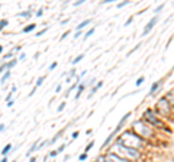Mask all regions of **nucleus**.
<instances>
[{
    "label": "nucleus",
    "mask_w": 174,
    "mask_h": 162,
    "mask_svg": "<svg viewBox=\"0 0 174 162\" xmlns=\"http://www.w3.org/2000/svg\"><path fill=\"white\" fill-rule=\"evenodd\" d=\"M119 145L136 150L141 145H142V141H141L139 136H136V135H135L134 132H125V133L119 137Z\"/></svg>",
    "instance_id": "f257e3e1"
},
{
    "label": "nucleus",
    "mask_w": 174,
    "mask_h": 162,
    "mask_svg": "<svg viewBox=\"0 0 174 162\" xmlns=\"http://www.w3.org/2000/svg\"><path fill=\"white\" fill-rule=\"evenodd\" d=\"M115 152H116L115 155L122 158V159H125V161H128V159H138L139 158V152L138 150L126 148V146H122L119 143L115 146Z\"/></svg>",
    "instance_id": "f03ea898"
},
{
    "label": "nucleus",
    "mask_w": 174,
    "mask_h": 162,
    "mask_svg": "<svg viewBox=\"0 0 174 162\" xmlns=\"http://www.w3.org/2000/svg\"><path fill=\"white\" fill-rule=\"evenodd\" d=\"M132 127L135 129V132H138V133H141L142 136H151L152 135V130L149 129L148 126H144V122L141 120V122H135L134 124H132Z\"/></svg>",
    "instance_id": "7ed1b4c3"
},
{
    "label": "nucleus",
    "mask_w": 174,
    "mask_h": 162,
    "mask_svg": "<svg viewBox=\"0 0 174 162\" xmlns=\"http://www.w3.org/2000/svg\"><path fill=\"white\" fill-rule=\"evenodd\" d=\"M129 116H131V113H126L125 116L122 117V120H121V122H119V123H118V126H116V129L113 130V133H110V135H109V137H107L106 141H105V143H103V146H107V145L110 143V141H112L115 135H116V133H118V132H119V130L122 129V126L125 124V122H126V120H128V117H129Z\"/></svg>",
    "instance_id": "20e7f679"
},
{
    "label": "nucleus",
    "mask_w": 174,
    "mask_h": 162,
    "mask_svg": "<svg viewBox=\"0 0 174 162\" xmlns=\"http://www.w3.org/2000/svg\"><path fill=\"white\" fill-rule=\"evenodd\" d=\"M144 117L147 119L148 122H151V123L154 124V126H160V127H164L162 122H161L160 119H157V117H155V114L152 113V110H147L145 113H144Z\"/></svg>",
    "instance_id": "39448f33"
},
{
    "label": "nucleus",
    "mask_w": 174,
    "mask_h": 162,
    "mask_svg": "<svg viewBox=\"0 0 174 162\" xmlns=\"http://www.w3.org/2000/svg\"><path fill=\"white\" fill-rule=\"evenodd\" d=\"M168 106V100L167 98H161L160 101H158V111H160L162 116H167L168 113H170V107H166Z\"/></svg>",
    "instance_id": "423d86ee"
},
{
    "label": "nucleus",
    "mask_w": 174,
    "mask_h": 162,
    "mask_svg": "<svg viewBox=\"0 0 174 162\" xmlns=\"http://www.w3.org/2000/svg\"><path fill=\"white\" fill-rule=\"evenodd\" d=\"M157 22H158V16H154L152 19H151L149 22H148V25L145 26V29H144V32H142V35H144V36H145V35H148V33L151 32V29H152V28L155 26V23H157Z\"/></svg>",
    "instance_id": "0eeeda50"
},
{
    "label": "nucleus",
    "mask_w": 174,
    "mask_h": 162,
    "mask_svg": "<svg viewBox=\"0 0 174 162\" xmlns=\"http://www.w3.org/2000/svg\"><path fill=\"white\" fill-rule=\"evenodd\" d=\"M105 161L106 162H129V161H125V159L119 158V156H116L115 154H112V155H106L105 156Z\"/></svg>",
    "instance_id": "6e6552de"
},
{
    "label": "nucleus",
    "mask_w": 174,
    "mask_h": 162,
    "mask_svg": "<svg viewBox=\"0 0 174 162\" xmlns=\"http://www.w3.org/2000/svg\"><path fill=\"white\" fill-rule=\"evenodd\" d=\"M15 64H16V59L10 61V62H7V64H5V65H2V67H0V74L5 71V70H9V68H12V67H13Z\"/></svg>",
    "instance_id": "1a4fd4ad"
},
{
    "label": "nucleus",
    "mask_w": 174,
    "mask_h": 162,
    "mask_svg": "<svg viewBox=\"0 0 174 162\" xmlns=\"http://www.w3.org/2000/svg\"><path fill=\"white\" fill-rule=\"evenodd\" d=\"M102 85H103V83H102V81H99V83H97V84H96V87H94L93 90H92V93H90V94H89V97H92V96H93L94 93H96V91L99 90V88H100Z\"/></svg>",
    "instance_id": "9d476101"
},
{
    "label": "nucleus",
    "mask_w": 174,
    "mask_h": 162,
    "mask_svg": "<svg viewBox=\"0 0 174 162\" xmlns=\"http://www.w3.org/2000/svg\"><path fill=\"white\" fill-rule=\"evenodd\" d=\"M89 23H90V20H89V19H87V20H83L80 25L77 26V32H80V29H83V28H84V26H87Z\"/></svg>",
    "instance_id": "9b49d317"
},
{
    "label": "nucleus",
    "mask_w": 174,
    "mask_h": 162,
    "mask_svg": "<svg viewBox=\"0 0 174 162\" xmlns=\"http://www.w3.org/2000/svg\"><path fill=\"white\" fill-rule=\"evenodd\" d=\"M35 28H36V25H34V23H32V25H29V26H25V28H23V32H25V33L32 32V31H34Z\"/></svg>",
    "instance_id": "f8f14e48"
},
{
    "label": "nucleus",
    "mask_w": 174,
    "mask_h": 162,
    "mask_svg": "<svg viewBox=\"0 0 174 162\" xmlns=\"http://www.w3.org/2000/svg\"><path fill=\"white\" fill-rule=\"evenodd\" d=\"M10 149H12V145L9 143V145H6V146L3 148V150H2V155H5V156H6L7 154H9V150H10Z\"/></svg>",
    "instance_id": "ddd939ff"
},
{
    "label": "nucleus",
    "mask_w": 174,
    "mask_h": 162,
    "mask_svg": "<svg viewBox=\"0 0 174 162\" xmlns=\"http://www.w3.org/2000/svg\"><path fill=\"white\" fill-rule=\"evenodd\" d=\"M158 87H160V81H157V83H154V84H152V87H151V90H149V94H152V93H154V91L157 90Z\"/></svg>",
    "instance_id": "4468645a"
},
{
    "label": "nucleus",
    "mask_w": 174,
    "mask_h": 162,
    "mask_svg": "<svg viewBox=\"0 0 174 162\" xmlns=\"http://www.w3.org/2000/svg\"><path fill=\"white\" fill-rule=\"evenodd\" d=\"M62 132H64V130H61V132H58V133H57V135H55V136H54L52 139L49 141V143H55V142H57V139H58V137H60L61 135H62Z\"/></svg>",
    "instance_id": "2eb2a0df"
},
{
    "label": "nucleus",
    "mask_w": 174,
    "mask_h": 162,
    "mask_svg": "<svg viewBox=\"0 0 174 162\" xmlns=\"http://www.w3.org/2000/svg\"><path fill=\"white\" fill-rule=\"evenodd\" d=\"M9 77H10V71H7L6 74H5V75L2 77V80H0V83H2V84H3V83H6V80H7Z\"/></svg>",
    "instance_id": "dca6fc26"
},
{
    "label": "nucleus",
    "mask_w": 174,
    "mask_h": 162,
    "mask_svg": "<svg viewBox=\"0 0 174 162\" xmlns=\"http://www.w3.org/2000/svg\"><path fill=\"white\" fill-rule=\"evenodd\" d=\"M94 31H96L94 28H92L90 31H87V32H86V35H84V39H87V38H89V36H92V35H93V33H94Z\"/></svg>",
    "instance_id": "f3484780"
},
{
    "label": "nucleus",
    "mask_w": 174,
    "mask_h": 162,
    "mask_svg": "<svg viewBox=\"0 0 174 162\" xmlns=\"http://www.w3.org/2000/svg\"><path fill=\"white\" fill-rule=\"evenodd\" d=\"M83 57H84V55L81 54V55H79V57H75V58H74L73 61H71V62H73V64H77V62H80L81 59H83Z\"/></svg>",
    "instance_id": "a211bd4d"
},
{
    "label": "nucleus",
    "mask_w": 174,
    "mask_h": 162,
    "mask_svg": "<svg viewBox=\"0 0 174 162\" xmlns=\"http://www.w3.org/2000/svg\"><path fill=\"white\" fill-rule=\"evenodd\" d=\"M36 146H38V141H36V142L34 143V146H32V148L29 149V152H28V154H26V156H29V155H31V154H32V152H34V150L36 149Z\"/></svg>",
    "instance_id": "6ab92c4d"
},
{
    "label": "nucleus",
    "mask_w": 174,
    "mask_h": 162,
    "mask_svg": "<svg viewBox=\"0 0 174 162\" xmlns=\"http://www.w3.org/2000/svg\"><path fill=\"white\" fill-rule=\"evenodd\" d=\"M83 88H84V84H81L80 87H79V90H77V94H75V98H79L81 96V91H83Z\"/></svg>",
    "instance_id": "aec40b11"
},
{
    "label": "nucleus",
    "mask_w": 174,
    "mask_h": 162,
    "mask_svg": "<svg viewBox=\"0 0 174 162\" xmlns=\"http://www.w3.org/2000/svg\"><path fill=\"white\" fill-rule=\"evenodd\" d=\"M144 80H145V77H139L138 80H136V83H135V84H136L138 87H139V85L142 84V83H144Z\"/></svg>",
    "instance_id": "412c9836"
},
{
    "label": "nucleus",
    "mask_w": 174,
    "mask_h": 162,
    "mask_svg": "<svg viewBox=\"0 0 174 162\" xmlns=\"http://www.w3.org/2000/svg\"><path fill=\"white\" fill-rule=\"evenodd\" d=\"M44 80H45V77H39L38 80H36V87H39L42 83H44Z\"/></svg>",
    "instance_id": "4be33fe9"
},
{
    "label": "nucleus",
    "mask_w": 174,
    "mask_h": 162,
    "mask_svg": "<svg viewBox=\"0 0 174 162\" xmlns=\"http://www.w3.org/2000/svg\"><path fill=\"white\" fill-rule=\"evenodd\" d=\"M93 145H94V142H90V143H89V145H87V146H86V152H84V154H87L89 150L92 149V148H93Z\"/></svg>",
    "instance_id": "5701e85b"
},
{
    "label": "nucleus",
    "mask_w": 174,
    "mask_h": 162,
    "mask_svg": "<svg viewBox=\"0 0 174 162\" xmlns=\"http://www.w3.org/2000/svg\"><path fill=\"white\" fill-rule=\"evenodd\" d=\"M65 146H67V145H65V143H64V145H61L60 148H58V149H57V154H60V152H62V150L65 149Z\"/></svg>",
    "instance_id": "b1692460"
},
{
    "label": "nucleus",
    "mask_w": 174,
    "mask_h": 162,
    "mask_svg": "<svg viewBox=\"0 0 174 162\" xmlns=\"http://www.w3.org/2000/svg\"><path fill=\"white\" fill-rule=\"evenodd\" d=\"M19 16H22V18H28V16H31V13L29 12H22V13H19Z\"/></svg>",
    "instance_id": "393cba45"
},
{
    "label": "nucleus",
    "mask_w": 174,
    "mask_h": 162,
    "mask_svg": "<svg viewBox=\"0 0 174 162\" xmlns=\"http://www.w3.org/2000/svg\"><path fill=\"white\" fill-rule=\"evenodd\" d=\"M79 159H80V161H86V159H87V154H81V155L79 156Z\"/></svg>",
    "instance_id": "a878e982"
},
{
    "label": "nucleus",
    "mask_w": 174,
    "mask_h": 162,
    "mask_svg": "<svg viewBox=\"0 0 174 162\" xmlns=\"http://www.w3.org/2000/svg\"><path fill=\"white\" fill-rule=\"evenodd\" d=\"M6 25H7V20H2V22H0V29H3Z\"/></svg>",
    "instance_id": "bb28decb"
},
{
    "label": "nucleus",
    "mask_w": 174,
    "mask_h": 162,
    "mask_svg": "<svg viewBox=\"0 0 174 162\" xmlns=\"http://www.w3.org/2000/svg\"><path fill=\"white\" fill-rule=\"evenodd\" d=\"M96 162H106L105 161V156H99V158L96 159Z\"/></svg>",
    "instance_id": "cd10ccee"
},
{
    "label": "nucleus",
    "mask_w": 174,
    "mask_h": 162,
    "mask_svg": "<svg viewBox=\"0 0 174 162\" xmlns=\"http://www.w3.org/2000/svg\"><path fill=\"white\" fill-rule=\"evenodd\" d=\"M47 31H48V29H44V31H41V32H38V33H36V36H42V35H44V33L47 32Z\"/></svg>",
    "instance_id": "c85d7f7f"
},
{
    "label": "nucleus",
    "mask_w": 174,
    "mask_h": 162,
    "mask_svg": "<svg viewBox=\"0 0 174 162\" xmlns=\"http://www.w3.org/2000/svg\"><path fill=\"white\" fill-rule=\"evenodd\" d=\"M132 20H134V16H131V18H129V19L126 20V23H125V26H128L129 23H131V22H132Z\"/></svg>",
    "instance_id": "c756f323"
},
{
    "label": "nucleus",
    "mask_w": 174,
    "mask_h": 162,
    "mask_svg": "<svg viewBox=\"0 0 174 162\" xmlns=\"http://www.w3.org/2000/svg\"><path fill=\"white\" fill-rule=\"evenodd\" d=\"M55 67H57V62H52V64L49 65V70L52 71V70H54V68H55Z\"/></svg>",
    "instance_id": "7c9ffc66"
},
{
    "label": "nucleus",
    "mask_w": 174,
    "mask_h": 162,
    "mask_svg": "<svg viewBox=\"0 0 174 162\" xmlns=\"http://www.w3.org/2000/svg\"><path fill=\"white\" fill-rule=\"evenodd\" d=\"M64 106H65V103H61L60 106H58V111H61L62 109H64Z\"/></svg>",
    "instance_id": "2f4dec72"
},
{
    "label": "nucleus",
    "mask_w": 174,
    "mask_h": 162,
    "mask_svg": "<svg viewBox=\"0 0 174 162\" xmlns=\"http://www.w3.org/2000/svg\"><path fill=\"white\" fill-rule=\"evenodd\" d=\"M71 136H73L74 139H77V137H79V132H73V135H71Z\"/></svg>",
    "instance_id": "473e14b6"
},
{
    "label": "nucleus",
    "mask_w": 174,
    "mask_h": 162,
    "mask_svg": "<svg viewBox=\"0 0 174 162\" xmlns=\"http://www.w3.org/2000/svg\"><path fill=\"white\" fill-rule=\"evenodd\" d=\"M57 155H58V154H57V150H52V152L49 154V156H57Z\"/></svg>",
    "instance_id": "72a5a7b5"
},
{
    "label": "nucleus",
    "mask_w": 174,
    "mask_h": 162,
    "mask_svg": "<svg viewBox=\"0 0 174 162\" xmlns=\"http://www.w3.org/2000/svg\"><path fill=\"white\" fill-rule=\"evenodd\" d=\"M125 5H128V2H123V3H119V5H118V7H122V6H125Z\"/></svg>",
    "instance_id": "f704fd0d"
},
{
    "label": "nucleus",
    "mask_w": 174,
    "mask_h": 162,
    "mask_svg": "<svg viewBox=\"0 0 174 162\" xmlns=\"http://www.w3.org/2000/svg\"><path fill=\"white\" fill-rule=\"evenodd\" d=\"M19 59H20V61H23V59H25V54H20V57H19Z\"/></svg>",
    "instance_id": "c9c22d12"
},
{
    "label": "nucleus",
    "mask_w": 174,
    "mask_h": 162,
    "mask_svg": "<svg viewBox=\"0 0 174 162\" xmlns=\"http://www.w3.org/2000/svg\"><path fill=\"white\" fill-rule=\"evenodd\" d=\"M36 16H42V9H39V10H38V13H36Z\"/></svg>",
    "instance_id": "e433bc0d"
},
{
    "label": "nucleus",
    "mask_w": 174,
    "mask_h": 162,
    "mask_svg": "<svg viewBox=\"0 0 174 162\" xmlns=\"http://www.w3.org/2000/svg\"><path fill=\"white\" fill-rule=\"evenodd\" d=\"M3 130H5V124H0V133H2Z\"/></svg>",
    "instance_id": "4c0bfd02"
},
{
    "label": "nucleus",
    "mask_w": 174,
    "mask_h": 162,
    "mask_svg": "<svg viewBox=\"0 0 174 162\" xmlns=\"http://www.w3.org/2000/svg\"><path fill=\"white\" fill-rule=\"evenodd\" d=\"M7 106H9V107H12V106H13V101H12V100H10V101H7Z\"/></svg>",
    "instance_id": "58836bf2"
},
{
    "label": "nucleus",
    "mask_w": 174,
    "mask_h": 162,
    "mask_svg": "<svg viewBox=\"0 0 174 162\" xmlns=\"http://www.w3.org/2000/svg\"><path fill=\"white\" fill-rule=\"evenodd\" d=\"M0 162H7V158H3V159H2Z\"/></svg>",
    "instance_id": "ea45409f"
},
{
    "label": "nucleus",
    "mask_w": 174,
    "mask_h": 162,
    "mask_svg": "<svg viewBox=\"0 0 174 162\" xmlns=\"http://www.w3.org/2000/svg\"><path fill=\"white\" fill-rule=\"evenodd\" d=\"M35 161H36V158H32V159H31L29 162H35Z\"/></svg>",
    "instance_id": "a19ab883"
},
{
    "label": "nucleus",
    "mask_w": 174,
    "mask_h": 162,
    "mask_svg": "<svg viewBox=\"0 0 174 162\" xmlns=\"http://www.w3.org/2000/svg\"><path fill=\"white\" fill-rule=\"evenodd\" d=\"M2 51H3V46H2V45H0V52H2Z\"/></svg>",
    "instance_id": "79ce46f5"
},
{
    "label": "nucleus",
    "mask_w": 174,
    "mask_h": 162,
    "mask_svg": "<svg viewBox=\"0 0 174 162\" xmlns=\"http://www.w3.org/2000/svg\"><path fill=\"white\" fill-rule=\"evenodd\" d=\"M13 162H16V161H13Z\"/></svg>",
    "instance_id": "37998d69"
}]
</instances>
